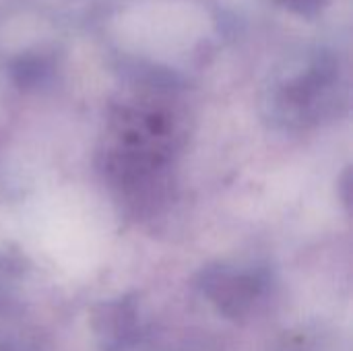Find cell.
Wrapping results in <instances>:
<instances>
[{
  "instance_id": "cell-1",
  "label": "cell",
  "mask_w": 353,
  "mask_h": 351,
  "mask_svg": "<svg viewBox=\"0 0 353 351\" xmlns=\"http://www.w3.org/2000/svg\"><path fill=\"white\" fill-rule=\"evenodd\" d=\"M285 4H290L292 8H298V10H312L321 4V0H285Z\"/></svg>"
}]
</instances>
